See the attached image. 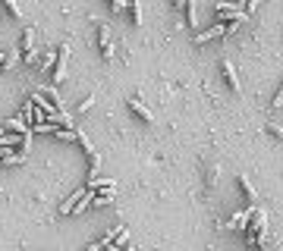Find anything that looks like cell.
Instances as JSON below:
<instances>
[{
    "instance_id": "obj_21",
    "label": "cell",
    "mask_w": 283,
    "mask_h": 251,
    "mask_svg": "<svg viewBox=\"0 0 283 251\" xmlns=\"http://www.w3.org/2000/svg\"><path fill=\"white\" fill-rule=\"evenodd\" d=\"M114 242H117V245H120V248H126V245H129V232H126V229H120V232H117V239H114Z\"/></svg>"
},
{
    "instance_id": "obj_26",
    "label": "cell",
    "mask_w": 283,
    "mask_h": 251,
    "mask_svg": "<svg viewBox=\"0 0 283 251\" xmlns=\"http://www.w3.org/2000/svg\"><path fill=\"white\" fill-rule=\"evenodd\" d=\"M85 251H104V242H91V245L85 248Z\"/></svg>"
},
{
    "instance_id": "obj_4",
    "label": "cell",
    "mask_w": 283,
    "mask_h": 251,
    "mask_svg": "<svg viewBox=\"0 0 283 251\" xmlns=\"http://www.w3.org/2000/svg\"><path fill=\"white\" fill-rule=\"evenodd\" d=\"M85 198H88V207H114V201H117V192H101V195L88 192Z\"/></svg>"
},
{
    "instance_id": "obj_18",
    "label": "cell",
    "mask_w": 283,
    "mask_h": 251,
    "mask_svg": "<svg viewBox=\"0 0 283 251\" xmlns=\"http://www.w3.org/2000/svg\"><path fill=\"white\" fill-rule=\"evenodd\" d=\"M54 138H60V142H76V129H54Z\"/></svg>"
},
{
    "instance_id": "obj_17",
    "label": "cell",
    "mask_w": 283,
    "mask_h": 251,
    "mask_svg": "<svg viewBox=\"0 0 283 251\" xmlns=\"http://www.w3.org/2000/svg\"><path fill=\"white\" fill-rule=\"evenodd\" d=\"M76 142H79V144H82V151H85V154H88V157H94V154H98V151H94V144H91V142H88V138H85L82 132H76Z\"/></svg>"
},
{
    "instance_id": "obj_8",
    "label": "cell",
    "mask_w": 283,
    "mask_h": 251,
    "mask_svg": "<svg viewBox=\"0 0 283 251\" xmlns=\"http://www.w3.org/2000/svg\"><path fill=\"white\" fill-rule=\"evenodd\" d=\"M3 132H19V135H25V132H32L29 129V123H25V116H10L3 123Z\"/></svg>"
},
{
    "instance_id": "obj_10",
    "label": "cell",
    "mask_w": 283,
    "mask_h": 251,
    "mask_svg": "<svg viewBox=\"0 0 283 251\" xmlns=\"http://www.w3.org/2000/svg\"><path fill=\"white\" fill-rule=\"evenodd\" d=\"M129 110H132V113H135V116H142V119H145V123H154V113H151V110H148V107H145V104H142L139 98H132V101H129Z\"/></svg>"
},
{
    "instance_id": "obj_23",
    "label": "cell",
    "mask_w": 283,
    "mask_h": 251,
    "mask_svg": "<svg viewBox=\"0 0 283 251\" xmlns=\"http://www.w3.org/2000/svg\"><path fill=\"white\" fill-rule=\"evenodd\" d=\"M35 60H38V50L35 47H32L29 54H22V63H35Z\"/></svg>"
},
{
    "instance_id": "obj_31",
    "label": "cell",
    "mask_w": 283,
    "mask_h": 251,
    "mask_svg": "<svg viewBox=\"0 0 283 251\" xmlns=\"http://www.w3.org/2000/svg\"><path fill=\"white\" fill-rule=\"evenodd\" d=\"M0 66H3V54H0Z\"/></svg>"
},
{
    "instance_id": "obj_5",
    "label": "cell",
    "mask_w": 283,
    "mask_h": 251,
    "mask_svg": "<svg viewBox=\"0 0 283 251\" xmlns=\"http://www.w3.org/2000/svg\"><path fill=\"white\" fill-rule=\"evenodd\" d=\"M214 38H227V25H211L208 32H199L195 35V44H208Z\"/></svg>"
},
{
    "instance_id": "obj_25",
    "label": "cell",
    "mask_w": 283,
    "mask_h": 251,
    "mask_svg": "<svg viewBox=\"0 0 283 251\" xmlns=\"http://www.w3.org/2000/svg\"><path fill=\"white\" fill-rule=\"evenodd\" d=\"M258 3H261V0H245L243 6H245V13H252V10H255V6H258Z\"/></svg>"
},
{
    "instance_id": "obj_22",
    "label": "cell",
    "mask_w": 283,
    "mask_h": 251,
    "mask_svg": "<svg viewBox=\"0 0 283 251\" xmlns=\"http://www.w3.org/2000/svg\"><path fill=\"white\" fill-rule=\"evenodd\" d=\"M126 6H129V0H110V10L114 13H123Z\"/></svg>"
},
{
    "instance_id": "obj_24",
    "label": "cell",
    "mask_w": 283,
    "mask_h": 251,
    "mask_svg": "<svg viewBox=\"0 0 283 251\" xmlns=\"http://www.w3.org/2000/svg\"><path fill=\"white\" fill-rule=\"evenodd\" d=\"M91 104H94V94H88V98L79 104V110H91Z\"/></svg>"
},
{
    "instance_id": "obj_29",
    "label": "cell",
    "mask_w": 283,
    "mask_h": 251,
    "mask_svg": "<svg viewBox=\"0 0 283 251\" xmlns=\"http://www.w3.org/2000/svg\"><path fill=\"white\" fill-rule=\"evenodd\" d=\"M271 132H274V138H280V135H283V129H280V123H271Z\"/></svg>"
},
{
    "instance_id": "obj_15",
    "label": "cell",
    "mask_w": 283,
    "mask_h": 251,
    "mask_svg": "<svg viewBox=\"0 0 283 251\" xmlns=\"http://www.w3.org/2000/svg\"><path fill=\"white\" fill-rule=\"evenodd\" d=\"M0 163H6V167H19V163H25V151H19V154H3V157H0Z\"/></svg>"
},
{
    "instance_id": "obj_2",
    "label": "cell",
    "mask_w": 283,
    "mask_h": 251,
    "mask_svg": "<svg viewBox=\"0 0 283 251\" xmlns=\"http://www.w3.org/2000/svg\"><path fill=\"white\" fill-rule=\"evenodd\" d=\"M220 72H224V79H227V85L233 88L236 94H243V85H239V75H236V66L230 63V60H220Z\"/></svg>"
},
{
    "instance_id": "obj_9",
    "label": "cell",
    "mask_w": 283,
    "mask_h": 251,
    "mask_svg": "<svg viewBox=\"0 0 283 251\" xmlns=\"http://www.w3.org/2000/svg\"><path fill=\"white\" fill-rule=\"evenodd\" d=\"M239 188H243V195H245V201L255 207V201H258V188L252 185V179L248 176H239Z\"/></svg>"
},
{
    "instance_id": "obj_12",
    "label": "cell",
    "mask_w": 283,
    "mask_h": 251,
    "mask_svg": "<svg viewBox=\"0 0 283 251\" xmlns=\"http://www.w3.org/2000/svg\"><path fill=\"white\" fill-rule=\"evenodd\" d=\"M35 47V29H25L22 32V41H19V54H29Z\"/></svg>"
},
{
    "instance_id": "obj_3",
    "label": "cell",
    "mask_w": 283,
    "mask_h": 251,
    "mask_svg": "<svg viewBox=\"0 0 283 251\" xmlns=\"http://www.w3.org/2000/svg\"><path fill=\"white\" fill-rule=\"evenodd\" d=\"M85 188H88V192H117V182L114 179H101V176H88Z\"/></svg>"
},
{
    "instance_id": "obj_11",
    "label": "cell",
    "mask_w": 283,
    "mask_h": 251,
    "mask_svg": "<svg viewBox=\"0 0 283 251\" xmlns=\"http://www.w3.org/2000/svg\"><path fill=\"white\" fill-rule=\"evenodd\" d=\"M94 25H98V50H104V47H114V44H110V25L107 22H94Z\"/></svg>"
},
{
    "instance_id": "obj_27",
    "label": "cell",
    "mask_w": 283,
    "mask_h": 251,
    "mask_svg": "<svg viewBox=\"0 0 283 251\" xmlns=\"http://www.w3.org/2000/svg\"><path fill=\"white\" fill-rule=\"evenodd\" d=\"M50 63H54V54H44V60H41V69H47Z\"/></svg>"
},
{
    "instance_id": "obj_1",
    "label": "cell",
    "mask_w": 283,
    "mask_h": 251,
    "mask_svg": "<svg viewBox=\"0 0 283 251\" xmlns=\"http://www.w3.org/2000/svg\"><path fill=\"white\" fill-rule=\"evenodd\" d=\"M66 66H70V44H60L57 47V57H54V85H63L66 82Z\"/></svg>"
},
{
    "instance_id": "obj_28",
    "label": "cell",
    "mask_w": 283,
    "mask_h": 251,
    "mask_svg": "<svg viewBox=\"0 0 283 251\" xmlns=\"http://www.w3.org/2000/svg\"><path fill=\"white\" fill-rule=\"evenodd\" d=\"M280 104H283V91L274 94V110H280Z\"/></svg>"
},
{
    "instance_id": "obj_7",
    "label": "cell",
    "mask_w": 283,
    "mask_h": 251,
    "mask_svg": "<svg viewBox=\"0 0 283 251\" xmlns=\"http://www.w3.org/2000/svg\"><path fill=\"white\" fill-rule=\"evenodd\" d=\"M217 179H220V167L217 163H208V167H204V192H214V185H217Z\"/></svg>"
},
{
    "instance_id": "obj_14",
    "label": "cell",
    "mask_w": 283,
    "mask_h": 251,
    "mask_svg": "<svg viewBox=\"0 0 283 251\" xmlns=\"http://www.w3.org/2000/svg\"><path fill=\"white\" fill-rule=\"evenodd\" d=\"M16 63H19V47L3 50V69H16Z\"/></svg>"
},
{
    "instance_id": "obj_30",
    "label": "cell",
    "mask_w": 283,
    "mask_h": 251,
    "mask_svg": "<svg viewBox=\"0 0 283 251\" xmlns=\"http://www.w3.org/2000/svg\"><path fill=\"white\" fill-rule=\"evenodd\" d=\"M173 6H176V10H183V6H186V0H173Z\"/></svg>"
},
{
    "instance_id": "obj_16",
    "label": "cell",
    "mask_w": 283,
    "mask_h": 251,
    "mask_svg": "<svg viewBox=\"0 0 283 251\" xmlns=\"http://www.w3.org/2000/svg\"><path fill=\"white\" fill-rule=\"evenodd\" d=\"M85 192H88V188H79V192H76V195H70V201H63V204H60V214H73V204L79 201V198H82Z\"/></svg>"
},
{
    "instance_id": "obj_13",
    "label": "cell",
    "mask_w": 283,
    "mask_h": 251,
    "mask_svg": "<svg viewBox=\"0 0 283 251\" xmlns=\"http://www.w3.org/2000/svg\"><path fill=\"white\" fill-rule=\"evenodd\" d=\"M186 22H189V29H199V13H195V3L192 0H186Z\"/></svg>"
},
{
    "instance_id": "obj_19",
    "label": "cell",
    "mask_w": 283,
    "mask_h": 251,
    "mask_svg": "<svg viewBox=\"0 0 283 251\" xmlns=\"http://www.w3.org/2000/svg\"><path fill=\"white\" fill-rule=\"evenodd\" d=\"M129 10H132V22L142 25V0H129Z\"/></svg>"
},
{
    "instance_id": "obj_6",
    "label": "cell",
    "mask_w": 283,
    "mask_h": 251,
    "mask_svg": "<svg viewBox=\"0 0 283 251\" xmlns=\"http://www.w3.org/2000/svg\"><path fill=\"white\" fill-rule=\"evenodd\" d=\"M248 217H252V207H245V211H239L236 217L227 223V229H233V232H245V226H248Z\"/></svg>"
},
{
    "instance_id": "obj_20",
    "label": "cell",
    "mask_w": 283,
    "mask_h": 251,
    "mask_svg": "<svg viewBox=\"0 0 283 251\" xmlns=\"http://www.w3.org/2000/svg\"><path fill=\"white\" fill-rule=\"evenodd\" d=\"M0 3H3V10L10 13L13 19H19V16H22V13H19V3H16V0H0Z\"/></svg>"
}]
</instances>
